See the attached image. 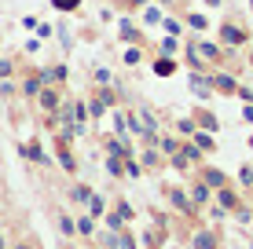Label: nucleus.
Listing matches in <instances>:
<instances>
[{
	"mask_svg": "<svg viewBox=\"0 0 253 249\" xmlns=\"http://www.w3.org/2000/svg\"><path fill=\"white\" fill-rule=\"evenodd\" d=\"M250 37H253V33L246 30V26H239L235 19H228V22H220V37H216V40H220L228 51H235V48H242V44H250Z\"/></svg>",
	"mask_w": 253,
	"mask_h": 249,
	"instance_id": "f257e3e1",
	"label": "nucleus"
},
{
	"mask_svg": "<svg viewBox=\"0 0 253 249\" xmlns=\"http://www.w3.org/2000/svg\"><path fill=\"white\" fill-rule=\"evenodd\" d=\"M209 81H213V92H220V96H239V81H235L231 73L209 70Z\"/></svg>",
	"mask_w": 253,
	"mask_h": 249,
	"instance_id": "f03ea898",
	"label": "nucleus"
},
{
	"mask_svg": "<svg viewBox=\"0 0 253 249\" xmlns=\"http://www.w3.org/2000/svg\"><path fill=\"white\" fill-rule=\"evenodd\" d=\"M37 107L51 117L59 107H63V92H59V88H51V84H44V88H41V96H37Z\"/></svg>",
	"mask_w": 253,
	"mask_h": 249,
	"instance_id": "7ed1b4c3",
	"label": "nucleus"
},
{
	"mask_svg": "<svg viewBox=\"0 0 253 249\" xmlns=\"http://www.w3.org/2000/svg\"><path fill=\"white\" fill-rule=\"evenodd\" d=\"M198 179H202L209 191H220V187H228V173H224V169H213V165H202Z\"/></svg>",
	"mask_w": 253,
	"mask_h": 249,
	"instance_id": "20e7f679",
	"label": "nucleus"
},
{
	"mask_svg": "<svg viewBox=\"0 0 253 249\" xmlns=\"http://www.w3.org/2000/svg\"><path fill=\"white\" fill-rule=\"evenodd\" d=\"M22 158L26 161H33V165H51V154H44V147H41L37 140H30V143H22Z\"/></svg>",
	"mask_w": 253,
	"mask_h": 249,
	"instance_id": "39448f33",
	"label": "nucleus"
},
{
	"mask_svg": "<svg viewBox=\"0 0 253 249\" xmlns=\"http://www.w3.org/2000/svg\"><path fill=\"white\" fill-rule=\"evenodd\" d=\"M55 158H59V165H63V173H70V176L77 173V158L70 154V147H66L63 136H55Z\"/></svg>",
	"mask_w": 253,
	"mask_h": 249,
	"instance_id": "423d86ee",
	"label": "nucleus"
},
{
	"mask_svg": "<svg viewBox=\"0 0 253 249\" xmlns=\"http://www.w3.org/2000/svg\"><path fill=\"white\" fill-rule=\"evenodd\" d=\"M169 202L176 205L184 216H195V213H198V205L191 202V194H187V191H180V187H169Z\"/></svg>",
	"mask_w": 253,
	"mask_h": 249,
	"instance_id": "0eeeda50",
	"label": "nucleus"
},
{
	"mask_svg": "<svg viewBox=\"0 0 253 249\" xmlns=\"http://www.w3.org/2000/svg\"><path fill=\"white\" fill-rule=\"evenodd\" d=\"M191 92H195L198 99L216 96V92H213V81H209V73H198V70H191Z\"/></svg>",
	"mask_w": 253,
	"mask_h": 249,
	"instance_id": "6e6552de",
	"label": "nucleus"
},
{
	"mask_svg": "<svg viewBox=\"0 0 253 249\" xmlns=\"http://www.w3.org/2000/svg\"><path fill=\"white\" fill-rule=\"evenodd\" d=\"M216 205H220V209H228V213H235V209L242 205V198H239V191L228 183V187H220V191H216Z\"/></svg>",
	"mask_w": 253,
	"mask_h": 249,
	"instance_id": "1a4fd4ad",
	"label": "nucleus"
},
{
	"mask_svg": "<svg viewBox=\"0 0 253 249\" xmlns=\"http://www.w3.org/2000/svg\"><path fill=\"white\" fill-rule=\"evenodd\" d=\"M191 246H195V249H220V235H216V231H209V227H202V231H195Z\"/></svg>",
	"mask_w": 253,
	"mask_h": 249,
	"instance_id": "9d476101",
	"label": "nucleus"
},
{
	"mask_svg": "<svg viewBox=\"0 0 253 249\" xmlns=\"http://www.w3.org/2000/svg\"><path fill=\"white\" fill-rule=\"evenodd\" d=\"M41 88H44L41 73H30V77H22V84H19V92H22L26 99H37V96H41Z\"/></svg>",
	"mask_w": 253,
	"mask_h": 249,
	"instance_id": "9b49d317",
	"label": "nucleus"
},
{
	"mask_svg": "<svg viewBox=\"0 0 253 249\" xmlns=\"http://www.w3.org/2000/svg\"><path fill=\"white\" fill-rule=\"evenodd\" d=\"M187 194H191V202H195L198 209H202V205H209V198H213V191H209L202 179H198V183H191V191H187Z\"/></svg>",
	"mask_w": 253,
	"mask_h": 249,
	"instance_id": "f8f14e48",
	"label": "nucleus"
},
{
	"mask_svg": "<svg viewBox=\"0 0 253 249\" xmlns=\"http://www.w3.org/2000/svg\"><path fill=\"white\" fill-rule=\"evenodd\" d=\"M92 187L88 183H74V187H70V202H74V205H88L92 202Z\"/></svg>",
	"mask_w": 253,
	"mask_h": 249,
	"instance_id": "ddd939ff",
	"label": "nucleus"
},
{
	"mask_svg": "<svg viewBox=\"0 0 253 249\" xmlns=\"http://www.w3.org/2000/svg\"><path fill=\"white\" fill-rule=\"evenodd\" d=\"M154 73H158V77H172V73H176V59L158 55V59H154Z\"/></svg>",
	"mask_w": 253,
	"mask_h": 249,
	"instance_id": "4468645a",
	"label": "nucleus"
},
{
	"mask_svg": "<svg viewBox=\"0 0 253 249\" xmlns=\"http://www.w3.org/2000/svg\"><path fill=\"white\" fill-rule=\"evenodd\" d=\"M180 147H184V143H180L176 136H158V150L165 154V158H172V154H176Z\"/></svg>",
	"mask_w": 253,
	"mask_h": 249,
	"instance_id": "2eb2a0df",
	"label": "nucleus"
},
{
	"mask_svg": "<svg viewBox=\"0 0 253 249\" xmlns=\"http://www.w3.org/2000/svg\"><path fill=\"white\" fill-rule=\"evenodd\" d=\"M162 158L165 154L158 150V147H143V165L151 169V173H158V165H162Z\"/></svg>",
	"mask_w": 253,
	"mask_h": 249,
	"instance_id": "dca6fc26",
	"label": "nucleus"
},
{
	"mask_svg": "<svg viewBox=\"0 0 253 249\" xmlns=\"http://www.w3.org/2000/svg\"><path fill=\"white\" fill-rule=\"evenodd\" d=\"M195 121H198V128H202V132H216V128H220V121H216V117L209 114V110H198V114H195Z\"/></svg>",
	"mask_w": 253,
	"mask_h": 249,
	"instance_id": "f3484780",
	"label": "nucleus"
},
{
	"mask_svg": "<svg viewBox=\"0 0 253 249\" xmlns=\"http://www.w3.org/2000/svg\"><path fill=\"white\" fill-rule=\"evenodd\" d=\"M55 224H59V231H63L66 238H74V235H77V220H70L66 213H55Z\"/></svg>",
	"mask_w": 253,
	"mask_h": 249,
	"instance_id": "a211bd4d",
	"label": "nucleus"
},
{
	"mask_svg": "<svg viewBox=\"0 0 253 249\" xmlns=\"http://www.w3.org/2000/svg\"><path fill=\"white\" fill-rule=\"evenodd\" d=\"M195 147H198V150H202V154H206V150H213V147H216V140H213V132H202V128H198V132H195Z\"/></svg>",
	"mask_w": 253,
	"mask_h": 249,
	"instance_id": "6ab92c4d",
	"label": "nucleus"
},
{
	"mask_svg": "<svg viewBox=\"0 0 253 249\" xmlns=\"http://www.w3.org/2000/svg\"><path fill=\"white\" fill-rule=\"evenodd\" d=\"M77 235H84V238H95V220L84 213V216H77Z\"/></svg>",
	"mask_w": 253,
	"mask_h": 249,
	"instance_id": "aec40b11",
	"label": "nucleus"
},
{
	"mask_svg": "<svg viewBox=\"0 0 253 249\" xmlns=\"http://www.w3.org/2000/svg\"><path fill=\"white\" fill-rule=\"evenodd\" d=\"M88 216H107V202H103V194H92V202H88Z\"/></svg>",
	"mask_w": 253,
	"mask_h": 249,
	"instance_id": "412c9836",
	"label": "nucleus"
},
{
	"mask_svg": "<svg viewBox=\"0 0 253 249\" xmlns=\"http://www.w3.org/2000/svg\"><path fill=\"white\" fill-rule=\"evenodd\" d=\"M107 173L114 179H121V176H125V158H114V154H110V158H107Z\"/></svg>",
	"mask_w": 253,
	"mask_h": 249,
	"instance_id": "4be33fe9",
	"label": "nucleus"
},
{
	"mask_svg": "<svg viewBox=\"0 0 253 249\" xmlns=\"http://www.w3.org/2000/svg\"><path fill=\"white\" fill-rule=\"evenodd\" d=\"M180 154H184V158L191 161V165H202V150H198L195 143H184V147H180Z\"/></svg>",
	"mask_w": 253,
	"mask_h": 249,
	"instance_id": "5701e85b",
	"label": "nucleus"
},
{
	"mask_svg": "<svg viewBox=\"0 0 253 249\" xmlns=\"http://www.w3.org/2000/svg\"><path fill=\"white\" fill-rule=\"evenodd\" d=\"M176 132H180V136H195V132H198V121H195V117H180V121H176Z\"/></svg>",
	"mask_w": 253,
	"mask_h": 249,
	"instance_id": "b1692460",
	"label": "nucleus"
},
{
	"mask_svg": "<svg viewBox=\"0 0 253 249\" xmlns=\"http://www.w3.org/2000/svg\"><path fill=\"white\" fill-rule=\"evenodd\" d=\"M184 22L191 26V30H206V26H209V22H206V15H198V11H187V15H184Z\"/></svg>",
	"mask_w": 253,
	"mask_h": 249,
	"instance_id": "393cba45",
	"label": "nucleus"
},
{
	"mask_svg": "<svg viewBox=\"0 0 253 249\" xmlns=\"http://www.w3.org/2000/svg\"><path fill=\"white\" fill-rule=\"evenodd\" d=\"M176 51H180V40H176V37H165V40H162V55L176 59Z\"/></svg>",
	"mask_w": 253,
	"mask_h": 249,
	"instance_id": "a878e982",
	"label": "nucleus"
},
{
	"mask_svg": "<svg viewBox=\"0 0 253 249\" xmlns=\"http://www.w3.org/2000/svg\"><path fill=\"white\" fill-rule=\"evenodd\" d=\"M107 110H110L107 103H103L99 96H92V103H88V114H92V117H103V114H107Z\"/></svg>",
	"mask_w": 253,
	"mask_h": 249,
	"instance_id": "bb28decb",
	"label": "nucleus"
},
{
	"mask_svg": "<svg viewBox=\"0 0 253 249\" xmlns=\"http://www.w3.org/2000/svg\"><path fill=\"white\" fill-rule=\"evenodd\" d=\"M114 249H136V238H132V231H118V246Z\"/></svg>",
	"mask_w": 253,
	"mask_h": 249,
	"instance_id": "cd10ccee",
	"label": "nucleus"
},
{
	"mask_svg": "<svg viewBox=\"0 0 253 249\" xmlns=\"http://www.w3.org/2000/svg\"><path fill=\"white\" fill-rule=\"evenodd\" d=\"M239 183L246 187V191H253V165H242L239 169Z\"/></svg>",
	"mask_w": 253,
	"mask_h": 249,
	"instance_id": "c85d7f7f",
	"label": "nucleus"
},
{
	"mask_svg": "<svg viewBox=\"0 0 253 249\" xmlns=\"http://www.w3.org/2000/svg\"><path fill=\"white\" fill-rule=\"evenodd\" d=\"M125 176H132V179H139V176H143V165H139L136 158H128V161H125Z\"/></svg>",
	"mask_w": 253,
	"mask_h": 249,
	"instance_id": "c756f323",
	"label": "nucleus"
},
{
	"mask_svg": "<svg viewBox=\"0 0 253 249\" xmlns=\"http://www.w3.org/2000/svg\"><path fill=\"white\" fill-rule=\"evenodd\" d=\"M11 249H41V242L33 235H26V238H19V242H11Z\"/></svg>",
	"mask_w": 253,
	"mask_h": 249,
	"instance_id": "7c9ffc66",
	"label": "nucleus"
},
{
	"mask_svg": "<svg viewBox=\"0 0 253 249\" xmlns=\"http://www.w3.org/2000/svg\"><path fill=\"white\" fill-rule=\"evenodd\" d=\"M107 231H125V220L118 213H107Z\"/></svg>",
	"mask_w": 253,
	"mask_h": 249,
	"instance_id": "2f4dec72",
	"label": "nucleus"
},
{
	"mask_svg": "<svg viewBox=\"0 0 253 249\" xmlns=\"http://www.w3.org/2000/svg\"><path fill=\"white\" fill-rule=\"evenodd\" d=\"M235 220H239V224H250V220H253V209H250V205H239V209H235Z\"/></svg>",
	"mask_w": 253,
	"mask_h": 249,
	"instance_id": "473e14b6",
	"label": "nucleus"
},
{
	"mask_svg": "<svg viewBox=\"0 0 253 249\" xmlns=\"http://www.w3.org/2000/svg\"><path fill=\"white\" fill-rule=\"evenodd\" d=\"M121 40H132V44H136V40H143V37H139V30H132V26H121Z\"/></svg>",
	"mask_w": 253,
	"mask_h": 249,
	"instance_id": "72a5a7b5",
	"label": "nucleus"
},
{
	"mask_svg": "<svg viewBox=\"0 0 253 249\" xmlns=\"http://www.w3.org/2000/svg\"><path fill=\"white\" fill-rule=\"evenodd\" d=\"M77 4L81 0H51V7H59V11H77Z\"/></svg>",
	"mask_w": 253,
	"mask_h": 249,
	"instance_id": "f704fd0d",
	"label": "nucleus"
},
{
	"mask_svg": "<svg viewBox=\"0 0 253 249\" xmlns=\"http://www.w3.org/2000/svg\"><path fill=\"white\" fill-rule=\"evenodd\" d=\"M11 73H15V63L11 59H0V81H7Z\"/></svg>",
	"mask_w": 253,
	"mask_h": 249,
	"instance_id": "c9c22d12",
	"label": "nucleus"
},
{
	"mask_svg": "<svg viewBox=\"0 0 253 249\" xmlns=\"http://www.w3.org/2000/svg\"><path fill=\"white\" fill-rule=\"evenodd\" d=\"M118 216H121V220H132V216H136V209H132L128 202H118Z\"/></svg>",
	"mask_w": 253,
	"mask_h": 249,
	"instance_id": "e433bc0d",
	"label": "nucleus"
},
{
	"mask_svg": "<svg viewBox=\"0 0 253 249\" xmlns=\"http://www.w3.org/2000/svg\"><path fill=\"white\" fill-rule=\"evenodd\" d=\"M139 59H143V51H139V48H128L125 51V66H136Z\"/></svg>",
	"mask_w": 253,
	"mask_h": 249,
	"instance_id": "4c0bfd02",
	"label": "nucleus"
},
{
	"mask_svg": "<svg viewBox=\"0 0 253 249\" xmlns=\"http://www.w3.org/2000/svg\"><path fill=\"white\" fill-rule=\"evenodd\" d=\"M165 30H169V33H172V37H180V33H184V26H180L176 19H165Z\"/></svg>",
	"mask_w": 253,
	"mask_h": 249,
	"instance_id": "58836bf2",
	"label": "nucleus"
},
{
	"mask_svg": "<svg viewBox=\"0 0 253 249\" xmlns=\"http://www.w3.org/2000/svg\"><path fill=\"white\" fill-rule=\"evenodd\" d=\"M95 81H99V84H110V70H107V66H99V70H95Z\"/></svg>",
	"mask_w": 253,
	"mask_h": 249,
	"instance_id": "ea45409f",
	"label": "nucleus"
},
{
	"mask_svg": "<svg viewBox=\"0 0 253 249\" xmlns=\"http://www.w3.org/2000/svg\"><path fill=\"white\" fill-rule=\"evenodd\" d=\"M51 33H55V30H51V26H48V22H41V26H37V37H41V40H48V37H51Z\"/></svg>",
	"mask_w": 253,
	"mask_h": 249,
	"instance_id": "a19ab883",
	"label": "nucleus"
},
{
	"mask_svg": "<svg viewBox=\"0 0 253 249\" xmlns=\"http://www.w3.org/2000/svg\"><path fill=\"white\" fill-rule=\"evenodd\" d=\"M0 96H4V99H11V96H15V88H11V81H4V84H0Z\"/></svg>",
	"mask_w": 253,
	"mask_h": 249,
	"instance_id": "79ce46f5",
	"label": "nucleus"
},
{
	"mask_svg": "<svg viewBox=\"0 0 253 249\" xmlns=\"http://www.w3.org/2000/svg\"><path fill=\"white\" fill-rule=\"evenodd\" d=\"M209 216H213V220H224V216H228V209H220V205H213V209H209Z\"/></svg>",
	"mask_w": 253,
	"mask_h": 249,
	"instance_id": "37998d69",
	"label": "nucleus"
},
{
	"mask_svg": "<svg viewBox=\"0 0 253 249\" xmlns=\"http://www.w3.org/2000/svg\"><path fill=\"white\" fill-rule=\"evenodd\" d=\"M242 117H246V121L253 125V103H246V107H242Z\"/></svg>",
	"mask_w": 253,
	"mask_h": 249,
	"instance_id": "c03bdc74",
	"label": "nucleus"
},
{
	"mask_svg": "<svg viewBox=\"0 0 253 249\" xmlns=\"http://www.w3.org/2000/svg\"><path fill=\"white\" fill-rule=\"evenodd\" d=\"M0 249H11V242H7V231L0 227Z\"/></svg>",
	"mask_w": 253,
	"mask_h": 249,
	"instance_id": "a18cd8bd",
	"label": "nucleus"
},
{
	"mask_svg": "<svg viewBox=\"0 0 253 249\" xmlns=\"http://www.w3.org/2000/svg\"><path fill=\"white\" fill-rule=\"evenodd\" d=\"M206 4H209V7H220V4H224V0H206Z\"/></svg>",
	"mask_w": 253,
	"mask_h": 249,
	"instance_id": "49530a36",
	"label": "nucleus"
},
{
	"mask_svg": "<svg viewBox=\"0 0 253 249\" xmlns=\"http://www.w3.org/2000/svg\"><path fill=\"white\" fill-rule=\"evenodd\" d=\"M250 66H253V51H250Z\"/></svg>",
	"mask_w": 253,
	"mask_h": 249,
	"instance_id": "de8ad7c7",
	"label": "nucleus"
},
{
	"mask_svg": "<svg viewBox=\"0 0 253 249\" xmlns=\"http://www.w3.org/2000/svg\"><path fill=\"white\" fill-rule=\"evenodd\" d=\"M250 147H253V136H250Z\"/></svg>",
	"mask_w": 253,
	"mask_h": 249,
	"instance_id": "09e8293b",
	"label": "nucleus"
},
{
	"mask_svg": "<svg viewBox=\"0 0 253 249\" xmlns=\"http://www.w3.org/2000/svg\"><path fill=\"white\" fill-rule=\"evenodd\" d=\"M250 11H253V0H250Z\"/></svg>",
	"mask_w": 253,
	"mask_h": 249,
	"instance_id": "8fccbe9b",
	"label": "nucleus"
},
{
	"mask_svg": "<svg viewBox=\"0 0 253 249\" xmlns=\"http://www.w3.org/2000/svg\"><path fill=\"white\" fill-rule=\"evenodd\" d=\"M88 249H99V246H88Z\"/></svg>",
	"mask_w": 253,
	"mask_h": 249,
	"instance_id": "3c124183",
	"label": "nucleus"
},
{
	"mask_svg": "<svg viewBox=\"0 0 253 249\" xmlns=\"http://www.w3.org/2000/svg\"><path fill=\"white\" fill-rule=\"evenodd\" d=\"M162 4H169V0H162Z\"/></svg>",
	"mask_w": 253,
	"mask_h": 249,
	"instance_id": "603ef678",
	"label": "nucleus"
},
{
	"mask_svg": "<svg viewBox=\"0 0 253 249\" xmlns=\"http://www.w3.org/2000/svg\"><path fill=\"white\" fill-rule=\"evenodd\" d=\"M66 249H70V246H66Z\"/></svg>",
	"mask_w": 253,
	"mask_h": 249,
	"instance_id": "864d4df0",
	"label": "nucleus"
}]
</instances>
